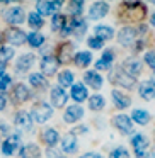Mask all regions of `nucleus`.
<instances>
[{"mask_svg":"<svg viewBox=\"0 0 155 158\" xmlns=\"http://www.w3.org/2000/svg\"><path fill=\"white\" fill-rule=\"evenodd\" d=\"M29 114H31L32 121L41 124V123H46V121L53 116V109H51V106L46 104V102H36Z\"/></svg>","mask_w":155,"mask_h":158,"instance_id":"obj_1","label":"nucleus"},{"mask_svg":"<svg viewBox=\"0 0 155 158\" xmlns=\"http://www.w3.org/2000/svg\"><path fill=\"white\" fill-rule=\"evenodd\" d=\"M109 80L114 83V85L118 87H124V89H133L135 85H136V78H133V77L126 75V73L123 72V70L118 66L116 70H113V73H111Z\"/></svg>","mask_w":155,"mask_h":158,"instance_id":"obj_2","label":"nucleus"},{"mask_svg":"<svg viewBox=\"0 0 155 158\" xmlns=\"http://www.w3.org/2000/svg\"><path fill=\"white\" fill-rule=\"evenodd\" d=\"M85 31H87L85 19L77 17V19H70V21L67 22V27H65V31H63V34H75V36H79V38H82V36L85 34Z\"/></svg>","mask_w":155,"mask_h":158,"instance_id":"obj_3","label":"nucleus"},{"mask_svg":"<svg viewBox=\"0 0 155 158\" xmlns=\"http://www.w3.org/2000/svg\"><path fill=\"white\" fill-rule=\"evenodd\" d=\"M113 124L121 134H133V123L126 114H118L113 119Z\"/></svg>","mask_w":155,"mask_h":158,"instance_id":"obj_4","label":"nucleus"},{"mask_svg":"<svg viewBox=\"0 0 155 158\" xmlns=\"http://www.w3.org/2000/svg\"><path fill=\"white\" fill-rule=\"evenodd\" d=\"M131 146H133V150H135L138 158H145L147 150H148L147 136H143V134H133V138H131Z\"/></svg>","mask_w":155,"mask_h":158,"instance_id":"obj_5","label":"nucleus"},{"mask_svg":"<svg viewBox=\"0 0 155 158\" xmlns=\"http://www.w3.org/2000/svg\"><path fill=\"white\" fill-rule=\"evenodd\" d=\"M5 39H7L9 44L12 46H21L28 41V34L21 29H15V27H11L9 31H5Z\"/></svg>","mask_w":155,"mask_h":158,"instance_id":"obj_6","label":"nucleus"},{"mask_svg":"<svg viewBox=\"0 0 155 158\" xmlns=\"http://www.w3.org/2000/svg\"><path fill=\"white\" fill-rule=\"evenodd\" d=\"M119 68L123 70L126 75L136 78V77L141 73V61H140V60H136V58H128V60H124V61H123V65H121Z\"/></svg>","mask_w":155,"mask_h":158,"instance_id":"obj_7","label":"nucleus"},{"mask_svg":"<svg viewBox=\"0 0 155 158\" xmlns=\"http://www.w3.org/2000/svg\"><path fill=\"white\" fill-rule=\"evenodd\" d=\"M14 124L21 131H31L32 129V117L28 110H19L14 117Z\"/></svg>","mask_w":155,"mask_h":158,"instance_id":"obj_8","label":"nucleus"},{"mask_svg":"<svg viewBox=\"0 0 155 158\" xmlns=\"http://www.w3.org/2000/svg\"><path fill=\"white\" fill-rule=\"evenodd\" d=\"M107 12H109V4H106V2H94L89 9V19L99 21V19L106 17Z\"/></svg>","mask_w":155,"mask_h":158,"instance_id":"obj_9","label":"nucleus"},{"mask_svg":"<svg viewBox=\"0 0 155 158\" xmlns=\"http://www.w3.org/2000/svg\"><path fill=\"white\" fill-rule=\"evenodd\" d=\"M5 21L12 26H19L26 21V12L21 7H11L5 12Z\"/></svg>","mask_w":155,"mask_h":158,"instance_id":"obj_10","label":"nucleus"},{"mask_svg":"<svg viewBox=\"0 0 155 158\" xmlns=\"http://www.w3.org/2000/svg\"><path fill=\"white\" fill-rule=\"evenodd\" d=\"M62 7V2H53V0H50V2H38L36 4V10H38V14L41 15H55L56 10Z\"/></svg>","mask_w":155,"mask_h":158,"instance_id":"obj_11","label":"nucleus"},{"mask_svg":"<svg viewBox=\"0 0 155 158\" xmlns=\"http://www.w3.org/2000/svg\"><path fill=\"white\" fill-rule=\"evenodd\" d=\"M41 72H43V75H55L56 73V70H58V60H56V56H50V55H46V56H43L41 58Z\"/></svg>","mask_w":155,"mask_h":158,"instance_id":"obj_12","label":"nucleus"},{"mask_svg":"<svg viewBox=\"0 0 155 158\" xmlns=\"http://www.w3.org/2000/svg\"><path fill=\"white\" fill-rule=\"evenodd\" d=\"M136 39V29L131 26H124L119 32H118V41L123 46H130L133 44V41Z\"/></svg>","mask_w":155,"mask_h":158,"instance_id":"obj_13","label":"nucleus"},{"mask_svg":"<svg viewBox=\"0 0 155 158\" xmlns=\"http://www.w3.org/2000/svg\"><path fill=\"white\" fill-rule=\"evenodd\" d=\"M138 92L140 97L145 100H152L155 99V80H145L138 85Z\"/></svg>","mask_w":155,"mask_h":158,"instance_id":"obj_14","label":"nucleus"},{"mask_svg":"<svg viewBox=\"0 0 155 158\" xmlns=\"http://www.w3.org/2000/svg\"><path fill=\"white\" fill-rule=\"evenodd\" d=\"M84 117V109L79 106V104H75V106H68L65 110V114H63V119H65V123H77L79 119H82Z\"/></svg>","mask_w":155,"mask_h":158,"instance_id":"obj_15","label":"nucleus"},{"mask_svg":"<svg viewBox=\"0 0 155 158\" xmlns=\"http://www.w3.org/2000/svg\"><path fill=\"white\" fill-rule=\"evenodd\" d=\"M50 97H51V104L55 109H60V107H63L67 104V94L62 87H53Z\"/></svg>","mask_w":155,"mask_h":158,"instance_id":"obj_16","label":"nucleus"},{"mask_svg":"<svg viewBox=\"0 0 155 158\" xmlns=\"http://www.w3.org/2000/svg\"><path fill=\"white\" fill-rule=\"evenodd\" d=\"M73 58V44L72 43H65V44L60 46L58 55H56V60L58 63H67Z\"/></svg>","mask_w":155,"mask_h":158,"instance_id":"obj_17","label":"nucleus"},{"mask_svg":"<svg viewBox=\"0 0 155 158\" xmlns=\"http://www.w3.org/2000/svg\"><path fill=\"white\" fill-rule=\"evenodd\" d=\"M113 100H114V106L118 107V109H126V107L131 106V99L130 95H126V94H123L121 90H113Z\"/></svg>","mask_w":155,"mask_h":158,"instance_id":"obj_18","label":"nucleus"},{"mask_svg":"<svg viewBox=\"0 0 155 158\" xmlns=\"http://www.w3.org/2000/svg\"><path fill=\"white\" fill-rule=\"evenodd\" d=\"M60 141H62V150L65 151V153H75L77 151V138L73 133L65 134Z\"/></svg>","mask_w":155,"mask_h":158,"instance_id":"obj_19","label":"nucleus"},{"mask_svg":"<svg viewBox=\"0 0 155 158\" xmlns=\"http://www.w3.org/2000/svg\"><path fill=\"white\" fill-rule=\"evenodd\" d=\"M19 156L21 158H41V150H39L38 144L29 143V144H24V146L21 148Z\"/></svg>","mask_w":155,"mask_h":158,"instance_id":"obj_20","label":"nucleus"},{"mask_svg":"<svg viewBox=\"0 0 155 158\" xmlns=\"http://www.w3.org/2000/svg\"><path fill=\"white\" fill-rule=\"evenodd\" d=\"M17 146H19V136H17V134L9 136L7 141L2 143V153L7 155V156H11V155H14V151L17 150Z\"/></svg>","mask_w":155,"mask_h":158,"instance_id":"obj_21","label":"nucleus"},{"mask_svg":"<svg viewBox=\"0 0 155 158\" xmlns=\"http://www.w3.org/2000/svg\"><path fill=\"white\" fill-rule=\"evenodd\" d=\"M72 99L75 100V102H84V100L89 97V94H87V87L82 85V83H73L72 85Z\"/></svg>","mask_w":155,"mask_h":158,"instance_id":"obj_22","label":"nucleus"},{"mask_svg":"<svg viewBox=\"0 0 155 158\" xmlns=\"http://www.w3.org/2000/svg\"><path fill=\"white\" fill-rule=\"evenodd\" d=\"M94 36L99 38L101 41H107V39L114 38V29L109 27V26H96V29H94Z\"/></svg>","mask_w":155,"mask_h":158,"instance_id":"obj_23","label":"nucleus"},{"mask_svg":"<svg viewBox=\"0 0 155 158\" xmlns=\"http://www.w3.org/2000/svg\"><path fill=\"white\" fill-rule=\"evenodd\" d=\"M84 80H85L87 85L92 87V89H96V90L102 87V77H101L99 73H96V72H85Z\"/></svg>","mask_w":155,"mask_h":158,"instance_id":"obj_24","label":"nucleus"},{"mask_svg":"<svg viewBox=\"0 0 155 158\" xmlns=\"http://www.w3.org/2000/svg\"><path fill=\"white\" fill-rule=\"evenodd\" d=\"M32 63H34V55H22L19 56V60L15 61V66H17L19 72H28L29 68L32 66Z\"/></svg>","mask_w":155,"mask_h":158,"instance_id":"obj_25","label":"nucleus"},{"mask_svg":"<svg viewBox=\"0 0 155 158\" xmlns=\"http://www.w3.org/2000/svg\"><path fill=\"white\" fill-rule=\"evenodd\" d=\"M43 141H45L48 146H55L60 141V133L56 129H53V127H48V129H45V133H43Z\"/></svg>","mask_w":155,"mask_h":158,"instance_id":"obj_26","label":"nucleus"},{"mask_svg":"<svg viewBox=\"0 0 155 158\" xmlns=\"http://www.w3.org/2000/svg\"><path fill=\"white\" fill-rule=\"evenodd\" d=\"M73 61H75L77 66L85 68V66H89L90 63H92V55H90L89 51H80V53H77V55L73 56Z\"/></svg>","mask_w":155,"mask_h":158,"instance_id":"obj_27","label":"nucleus"},{"mask_svg":"<svg viewBox=\"0 0 155 158\" xmlns=\"http://www.w3.org/2000/svg\"><path fill=\"white\" fill-rule=\"evenodd\" d=\"M14 99L17 100V102H26V100L29 99V89L24 85V83H17V85L14 87Z\"/></svg>","mask_w":155,"mask_h":158,"instance_id":"obj_28","label":"nucleus"},{"mask_svg":"<svg viewBox=\"0 0 155 158\" xmlns=\"http://www.w3.org/2000/svg\"><path fill=\"white\" fill-rule=\"evenodd\" d=\"M29 83L32 87H36V89H41V90L48 87V80L43 77V73H31L29 75Z\"/></svg>","mask_w":155,"mask_h":158,"instance_id":"obj_29","label":"nucleus"},{"mask_svg":"<svg viewBox=\"0 0 155 158\" xmlns=\"http://www.w3.org/2000/svg\"><path fill=\"white\" fill-rule=\"evenodd\" d=\"M131 119L136 124H147L148 121H150V114L145 109H135L133 112H131Z\"/></svg>","mask_w":155,"mask_h":158,"instance_id":"obj_30","label":"nucleus"},{"mask_svg":"<svg viewBox=\"0 0 155 158\" xmlns=\"http://www.w3.org/2000/svg\"><path fill=\"white\" fill-rule=\"evenodd\" d=\"M67 17L65 15H62V14H55L53 15V19H51V27L55 29V31H65V27H67Z\"/></svg>","mask_w":155,"mask_h":158,"instance_id":"obj_31","label":"nucleus"},{"mask_svg":"<svg viewBox=\"0 0 155 158\" xmlns=\"http://www.w3.org/2000/svg\"><path fill=\"white\" fill-rule=\"evenodd\" d=\"M28 43H29V46H32V48H41L43 43H45V36H43L41 32H29L28 34Z\"/></svg>","mask_w":155,"mask_h":158,"instance_id":"obj_32","label":"nucleus"},{"mask_svg":"<svg viewBox=\"0 0 155 158\" xmlns=\"http://www.w3.org/2000/svg\"><path fill=\"white\" fill-rule=\"evenodd\" d=\"M58 82L62 87H72L73 85V73L70 70H63L62 73H58Z\"/></svg>","mask_w":155,"mask_h":158,"instance_id":"obj_33","label":"nucleus"},{"mask_svg":"<svg viewBox=\"0 0 155 158\" xmlns=\"http://www.w3.org/2000/svg\"><path fill=\"white\" fill-rule=\"evenodd\" d=\"M28 22H29V26H31V27H34V29L43 27V24H45L43 17L38 14V12H31V14H28Z\"/></svg>","mask_w":155,"mask_h":158,"instance_id":"obj_34","label":"nucleus"},{"mask_svg":"<svg viewBox=\"0 0 155 158\" xmlns=\"http://www.w3.org/2000/svg\"><path fill=\"white\" fill-rule=\"evenodd\" d=\"M104 104H106V100H104L102 95H92L89 100V107L92 110H101L104 107Z\"/></svg>","mask_w":155,"mask_h":158,"instance_id":"obj_35","label":"nucleus"},{"mask_svg":"<svg viewBox=\"0 0 155 158\" xmlns=\"http://www.w3.org/2000/svg\"><path fill=\"white\" fill-rule=\"evenodd\" d=\"M82 12H84V2H80V0L68 2V14H72V15H80Z\"/></svg>","mask_w":155,"mask_h":158,"instance_id":"obj_36","label":"nucleus"},{"mask_svg":"<svg viewBox=\"0 0 155 158\" xmlns=\"http://www.w3.org/2000/svg\"><path fill=\"white\" fill-rule=\"evenodd\" d=\"M14 58V48L12 46H2L0 48V61L7 63L9 60Z\"/></svg>","mask_w":155,"mask_h":158,"instance_id":"obj_37","label":"nucleus"},{"mask_svg":"<svg viewBox=\"0 0 155 158\" xmlns=\"http://www.w3.org/2000/svg\"><path fill=\"white\" fill-rule=\"evenodd\" d=\"M109 158H130V151L124 146H118L109 153Z\"/></svg>","mask_w":155,"mask_h":158,"instance_id":"obj_38","label":"nucleus"},{"mask_svg":"<svg viewBox=\"0 0 155 158\" xmlns=\"http://www.w3.org/2000/svg\"><path fill=\"white\" fill-rule=\"evenodd\" d=\"M11 83H12L11 75H7V73H2V75H0V92L7 90L9 87H11Z\"/></svg>","mask_w":155,"mask_h":158,"instance_id":"obj_39","label":"nucleus"},{"mask_svg":"<svg viewBox=\"0 0 155 158\" xmlns=\"http://www.w3.org/2000/svg\"><path fill=\"white\" fill-rule=\"evenodd\" d=\"M145 63L155 72V49H150V51L145 53Z\"/></svg>","mask_w":155,"mask_h":158,"instance_id":"obj_40","label":"nucleus"},{"mask_svg":"<svg viewBox=\"0 0 155 158\" xmlns=\"http://www.w3.org/2000/svg\"><path fill=\"white\" fill-rule=\"evenodd\" d=\"M87 44H89L92 49H101V48L104 46V41H101V39H99V38H96V36H92V38H89Z\"/></svg>","mask_w":155,"mask_h":158,"instance_id":"obj_41","label":"nucleus"},{"mask_svg":"<svg viewBox=\"0 0 155 158\" xmlns=\"http://www.w3.org/2000/svg\"><path fill=\"white\" fill-rule=\"evenodd\" d=\"M96 68L97 70H109L111 68V63L104 61V60L101 58V60H97V61H96Z\"/></svg>","mask_w":155,"mask_h":158,"instance_id":"obj_42","label":"nucleus"},{"mask_svg":"<svg viewBox=\"0 0 155 158\" xmlns=\"http://www.w3.org/2000/svg\"><path fill=\"white\" fill-rule=\"evenodd\" d=\"M102 60H104V61H107V63H113L114 61V53L111 51V49H109V51H104Z\"/></svg>","mask_w":155,"mask_h":158,"instance_id":"obj_43","label":"nucleus"},{"mask_svg":"<svg viewBox=\"0 0 155 158\" xmlns=\"http://www.w3.org/2000/svg\"><path fill=\"white\" fill-rule=\"evenodd\" d=\"M5 106H7V97L4 94H0V112L5 109Z\"/></svg>","mask_w":155,"mask_h":158,"instance_id":"obj_44","label":"nucleus"},{"mask_svg":"<svg viewBox=\"0 0 155 158\" xmlns=\"http://www.w3.org/2000/svg\"><path fill=\"white\" fill-rule=\"evenodd\" d=\"M79 158H101V156H99V153H94V151H89V153H84L82 156H79Z\"/></svg>","mask_w":155,"mask_h":158,"instance_id":"obj_45","label":"nucleus"},{"mask_svg":"<svg viewBox=\"0 0 155 158\" xmlns=\"http://www.w3.org/2000/svg\"><path fill=\"white\" fill-rule=\"evenodd\" d=\"M123 5H126V7H130V9H133V7H140L141 4H138V2H124Z\"/></svg>","mask_w":155,"mask_h":158,"instance_id":"obj_46","label":"nucleus"},{"mask_svg":"<svg viewBox=\"0 0 155 158\" xmlns=\"http://www.w3.org/2000/svg\"><path fill=\"white\" fill-rule=\"evenodd\" d=\"M0 127H2V133H9V127L5 123H0Z\"/></svg>","mask_w":155,"mask_h":158,"instance_id":"obj_47","label":"nucleus"},{"mask_svg":"<svg viewBox=\"0 0 155 158\" xmlns=\"http://www.w3.org/2000/svg\"><path fill=\"white\" fill-rule=\"evenodd\" d=\"M4 70H5V63H2V61H0V75H2V73H5Z\"/></svg>","mask_w":155,"mask_h":158,"instance_id":"obj_48","label":"nucleus"},{"mask_svg":"<svg viewBox=\"0 0 155 158\" xmlns=\"http://www.w3.org/2000/svg\"><path fill=\"white\" fill-rule=\"evenodd\" d=\"M150 24H152V26H155V12L150 15Z\"/></svg>","mask_w":155,"mask_h":158,"instance_id":"obj_49","label":"nucleus"},{"mask_svg":"<svg viewBox=\"0 0 155 158\" xmlns=\"http://www.w3.org/2000/svg\"><path fill=\"white\" fill-rule=\"evenodd\" d=\"M148 156H150V158H155V150H152V153L148 155Z\"/></svg>","mask_w":155,"mask_h":158,"instance_id":"obj_50","label":"nucleus"},{"mask_svg":"<svg viewBox=\"0 0 155 158\" xmlns=\"http://www.w3.org/2000/svg\"><path fill=\"white\" fill-rule=\"evenodd\" d=\"M58 158H63V156H58Z\"/></svg>","mask_w":155,"mask_h":158,"instance_id":"obj_51","label":"nucleus"}]
</instances>
